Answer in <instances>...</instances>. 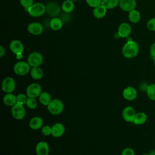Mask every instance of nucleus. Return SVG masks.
<instances>
[{"label":"nucleus","instance_id":"nucleus-1","mask_svg":"<svg viewBox=\"0 0 155 155\" xmlns=\"http://www.w3.org/2000/svg\"><path fill=\"white\" fill-rule=\"evenodd\" d=\"M139 51V47L138 44L134 41H127L122 48V53L123 56L128 59L136 57Z\"/></svg>","mask_w":155,"mask_h":155},{"label":"nucleus","instance_id":"nucleus-2","mask_svg":"<svg viewBox=\"0 0 155 155\" xmlns=\"http://www.w3.org/2000/svg\"><path fill=\"white\" fill-rule=\"evenodd\" d=\"M48 111L53 115H59L64 110V105L63 102L58 99H54L51 101L47 106Z\"/></svg>","mask_w":155,"mask_h":155},{"label":"nucleus","instance_id":"nucleus-3","mask_svg":"<svg viewBox=\"0 0 155 155\" xmlns=\"http://www.w3.org/2000/svg\"><path fill=\"white\" fill-rule=\"evenodd\" d=\"M28 14L32 17H39L43 15L46 12L45 5L42 3H34L27 10Z\"/></svg>","mask_w":155,"mask_h":155},{"label":"nucleus","instance_id":"nucleus-4","mask_svg":"<svg viewBox=\"0 0 155 155\" xmlns=\"http://www.w3.org/2000/svg\"><path fill=\"white\" fill-rule=\"evenodd\" d=\"M30 67L27 62L19 61L14 65L13 71L17 75L24 76L31 70Z\"/></svg>","mask_w":155,"mask_h":155},{"label":"nucleus","instance_id":"nucleus-5","mask_svg":"<svg viewBox=\"0 0 155 155\" xmlns=\"http://www.w3.org/2000/svg\"><path fill=\"white\" fill-rule=\"evenodd\" d=\"M27 62L32 67H39L43 62V56L41 53L34 51L28 56Z\"/></svg>","mask_w":155,"mask_h":155},{"label":"nucleus","instance_id":"nucleus-6","mask_svg":"<svg viewBox=\"0 0 155 155\" xmlns=\"http://www.w3.org/2000/svg\"><path fill=\"white\" fill-rule=\"evenodd\" d=\"M42 93V88L38 83H32L28 85L26 89V94L29 97L36 98Z\"/></svg>","mask_w":155,"mask_h":155},{"label":"nucleus","instance_id":"nucleus-7","mask_svg":"<svg viewBox=\"0 0 155 155\" xmlns=\"http://www.w3.org/2000/svg\"><path fill=\"white\" fill-rule=\"evenodd\" d=\"M11 112L13 117L17 120H21L25 116V110L23 105L17 103L12 107Z\"/></svg>","mask_w":155,"mask_h":155},{"label":"nucleus","instance_id":"nucleus-8","mask_svg":"<svg viewBox=\"0 0 155 155\" xmlns=\"http://www.w3.org/2000/svg\"><path fill=\"white\" fill-rule=\"evenodd\" d=\"M16 87V82L12 77L5 78L2 82V90L6 93H12Z\"/></svg>","mask_w":155,"mask_h":155},{"label":"nucleus","instance_id":"nucleus-9","mask_svg":"<svg viewBox=\"0 0 155 155\" xmlns=\"http://www.w3.org/2000/svg\"><path fill=\"white\" fill-rule=\"evenodd\" d=\"M136 112L134 108L131 106L125 107L122 113V116L124 120L127 122H133L134 121Z\"/></svg>","mask_w":155,"mask_h":155},{"label":"nucleus","instance_id":"nucleus-10","mask_svg":"<svg viewBox=\"0 0 155 155\" xmlns=\"http://www.w3.org/2000/svg\"><path fill=\"white\" fill-rule=\"evenodd\" d=\"M46 12L51 16L53 18L56 17L59 15L61 12V7L55 2L50 1L47 4L45 5Z\"/></svg>","mask_w":155,"mask_h":155},{"label":"nucleus","instance_id":"nucleus-11","mask_svg":"<svg viewBox=\"0 0 155 155\" xmlns=\"http://www.w3.org/2000/svg\"><path fill=\"white\" fill-rule=\"evenodd\" d=\"M122 96L127 101H132L137 97V91L133 87H127L123 90Z\"/></svg>","mask_w":155,"mask_h":155},{"label":"nucleus","instance_id":"nucleus-12","mask_svg":"<svg viewBox=\"0 0 155 155\" xmlns=\"http://www.w3.org/2000/svg\"><path fill=\"white\" fill-rule=\"evenodd\" d=\"M28 31L33 35H39L44 31V27L41 23L34 22L30 23L27 27Z\"/></svg>","mask_w":155,"mask_h":155},{"label":"nucleus","instance_id":"nucleus-13","mask_svg":"<svg viewBox=\"0 0 155 155\" xmlns=\"http://www.w3.org/2000/svg\"><path fill=\"white\" fill-rule=\"evenodd\" d=\"M10 49L12 52L16 54H21L24 50L23 44L19 40H13L10 44Z\"/></svg>","mask_w":155,"mask_h":155},{"label":"nucleus","instance_id":"nucleus-14","mask_svg":"<svg viewBox=\"0 0 155 155\" xmlns=\"http://www.w3.org/2000/svg\"><path fill=\"white\" fill-rule=\"evenodd\" d=\"M119 5L122 10L130 12L136 8V0H120Z\"/></svg>","mask_w":155,"mask_h":155},{"label":"nucleus","instance_id":"nucleus-15","mask_svg":"<svg viewBox=\"0 0 155 155\" xmlns=\"http://www.w3.org/2000/svg\"><path fill=\"white\" fill-rule=\"evenodd\" d=\"M117 32L120 38H128L131 34V27L127 22H122L119 25Z\"/></svg>","mask_w":155,"mask_h":155},{"label":"nucleus","instance_id":"nucleus-16","mask_svg":"<svg viewBox=\"0 0 155 155\" xmlns=\"http://www.w3.org/2000/svg\"><path fill=\"white\" fill-rule=\"evenodd\" d=\"M50 152L49 145L46 142L41 141L36 146V153L37 155H48Z\"/></svg>","mask_w":155,"mask_h":155},{"label":"nucleus","instance_id":"nucleus-17","mask_svg":"<svg viewBox=\"0 0 155 155\" xmlns=\"http://www.w3.org/2000/svg\"><path fill=\"white\" fill-rule=\"evenodd\" d=\"M65 127L61 123H56L51 127V136L54 137H59L65 133Z\"/></svg>","mask_w":155,"mask_h":155},{"label":"nucleus","instance_id":"nucleus-18","mask_svg":"<svg viewBox=\"0 0 155 155\" xmlns=\"http://www.w3.org/2000/svg\"><path fill=\"white\" fill-rule=\"evenodd\" d=\"M43 120L41 117H33L29 121V127L34 130H37L42 127Z\"/></svg>","mask_w":155,"mask_h":155},{"label":"nucleus","instance_id":"nucleus-19","mask_svg":"<svg viewBox=\"0 0 155 155\" xmlns=\"http://www.w3.org/2000/svg\"><path fill=\"white\" fill-rule=\"evenodd\" d=\"M3 102L5 105L12 107L17 103L16 96L12 93H6L3 97Z\"/></svg>","mask_w":155,"mask_h":155},{"label":"nucleus","instance_id":"nucleus-20","mask_svg":"<svg viewBox=\"0 0 155 155\" xmlns=\"http://www.w3.org/2000/svg\"><path fill=\"white\" fill-rule=\"evenodd\" d=\"M49 25H50V27L52 30L57 31V30H59L60 29H61V28L63 26V22H62V19H61L58 18L54 17L50 20Z\"/></svg>","mask_w":155,"mask_h":155},{"label":"nucleus","instance_id":"nucleus-21","mask_svg":"<svg viewBox=\"0 0 155 155\" xmlns=\"http://www.w3.org/2000/svg\"><path fill=\"white\" fill-rule=\"evenodd\" d=\"M107 13V8L102 5L94 8L93 13L94 16L97 19L103 18Z\"/></svg>","mask_w":155,"mask_h":155},{"label":"nucleus","instance_id":"nucleus-22","mask_svg":"<svg viewBox=\"0 0 155 155\" xmlns=\"http://www.w3.org/2000/svg\"><path fill=\"white\" fill-rule=\"evenodd\" d=\"M147 120V116L144 112L136 113L133 123L136 125H142L146 122Z\"/></svg>","mask_w":155,"mask_h":155},{"label":"nucleus","instance_id":"nucleus-23","mask_svg":"<svg viewBox=\"0 0 155 155\" xmlns=\"http://www.w3.org/2000/svg\"><path fill=\"white\" fill-rule=\"evenodd\" d=\"M30 75L34 79H40L42 78L44 72L42 69L39 67H32L30 70Z\"/></svg>","mask_w":155,"mask_h":155},{"label":"nucleus","instance_id":"nucleus-24","mask_svg":"<svg viewBox=\"0 0 155 155\" xmlns=\"http://www.w3.org/2000/svg\"><path fill=\"white\" fill-rule=\"evenodd\" d=\"M61 8L65 13H70L74 10V2L72 0H65L62 4Z\"/></svg>","mask_w":155,"mask_h":155},{"label":"nucleus","instance_id":"nucleus-25","mask_svg":"<svg viewBox=\"0 0 155 155\" xmlns=\"http://www.w3.org/2000/svg\"><path fill=\"white\" fill-rule=\"evenodd\" d=\"M51 100L50 94L46 91L42 92L39 96V101L40 103L45 106H48Z\"/></svg>","mask_w":155,"mask_h":155},{"label":"nucleus","instance_id":"nucleus-26","mask_svg":"<svg viewBox=\"0 0 155 155\" xmlns=\"http://www.w3.org/2000/svg\"><path fill=\"white\" fill-rule=\"evenodd\" d=\"M140 18L141 16L140 12L135 9L129 12L128 19L130 21L133 23H137L139 22V21L140 20Z\"/></svg>","mask_w":155,"mask_h":155},{"label":"nucleus","instance_id":"nucleus-27","mask_svg":"<svg viewBox=\"0 0 155 155\" xmlns=\"http://www.w3.org/2000/svg\"><path fill=\"white\" fill-rule=\"evenodd\" d=\"M120 0H102V4L107 9H113L119 4Z\"/></svg>","mask_w":155,"mask_h":155},{"label":"nucleus","instance_id":"nucleus-28","mask_svg":"<svg viewBox=\"0 0 155 155\" xmlns=\"http://www.w3.org/2000/svg\"><path fill=\"white\" fill-rule=\"evenodd\" d=\"M146 91L148 97L150 100L155 101V83L149 85L147 88Z\"/></svg>","mask_w":155,"mask_h":155},{"label":"nucleus","instance_id":"nucleus-29","mask_svg":"<svg viewBox=\"0 0 155 155\" xmlns=\"http://www.w3.org/2000/svg\"><path fill=\"white\" fill-rule=\"evenodd\" d=\"M25 105H27V107L30 109H35L36 108L38 103H37V101L36 100L35 98L34 97H28Z\"/></svg>","mask_w":155,"mask_h":155},{"label":"nucleus","instance_id":"nucleus-30","mask_svg":"<svg viewBox=\"0 0 155 155\" xmlns=\"http://www.w3.org/2000/svg\"><path fill=\"white\" fill-rule=\"evenodd\" d=\"M28 98V96L27 94H24V93H19L16 96V101L17 104L24 105L25 104L27 99Z\"/></svg>","mask_w":155,"mask_h":155},{"label":"nucleus","instance_id":"nucleus-31","mask_svg":"<svg viewBox=\"0 0 155 155\" xmlns=\"http://www.w3.org/2000/svg\"><path fill=\"white\" fill-rule=\"evenodd\" d=\"M21 5L23 7V8L27 11L28 9L34 4L33 0H19Z\"/></svg>","mask_w":155,"mask_h":155},{"label":"nucleus","instance_id":"nucleus-32","mask_svg":"<svg viewBox=\"0 0 155 155\" xmlns=\"http://www.w3.org/2000/svg\"><path fill=\"white\" fill-rule=\"evenodd\" d=\"M102 0H86L87 3L90 7L95 8L102 4Z\"/></svg>","mask_w":155,"mask_h":155},{"label":"nucleus","instance_id":"nucleus-33","mask_svg":"<svg viewBox=\"0 0 155 155\" xmlns=\"http://www.w3.org/2000/svg\"><path fill=\"white\" fill-rule=\"evenodd\" d=\"M41 132L45 136L51 135V127L48 125H44L41 128Z\"/></svg>","mask_w":155,"mask_h":155},{"label":"nucleus","instance_id":"nucleus-34","mask_svg":"<svg viewBox=\"0 0 155 155\" xmlns=\"http://www.w3.org/2000/svg\"><path fill=\"white\" fill-rule=\"evenodd\" d=\"M147 27L150 30L155 31V18H151L147 21Z\"/></svg>","mask_w":155,"mask_h":155},{"label":"nucleus","instance_id":"nucleus-35","mask_svg":"<svg viewBox=\"0 0 155 155\" xmlns=\"http://www.w3.org/2000/svg\"><path fill=\"white\" fill-rule=\"evenodd\" d=\"M121 155H135V153L131 148H125L122 151Z\"/></svg>","mask_w":155,"mask_h":155},{"label":"nucleus","instance_id":"nucleus-36","mask_svg":"<svg viewBox=\"0 0 155 155\" xmlns=\"http://www.w3.org/2000/svg\"><path fill=\"white\" fill-rule=\"evenodd\" d=\"M150 53L153 58L155 57V42L151 45L150 48Z\"/></svg>","mask_w":155,"mask_h":155},{"label":"nucleus","instance_id":"nucleus-37","mask_svg":"<svg viewBox=\"0 0 155 155\" xmlns=\"http://www.w3.org/2000/svg\"><path fill=\"white\" fill-rule=\"evenodd\" d=\"M5 50L4 48V47L2 45L0 46V56L2 57L3 55L5 54Z\"/></svg>","mask_w":155,"mask_h":155},{"label":"nucleus","instance_id":"nucleus-38","mask_svg":"<svg viewBox=\"0 0 155 155\" xmlns=\"http://www.w3.org/2000/svg\"><path fill=\"white\" fill-rule=\"evenodd\" d=\"M114 38H116V39H119V38H120V35H119L118 32H117V33H114Z\"/></svg>","mask_w":155,"mask_h":155},{"label":"nucleus","instance_id":"nucleus-39","mask_svg":"<svg viewBox=\"0 0 155 155\" xmlns=\"http://www.w3.org/2000/svg\"><path fill=\"white\" fill-rule=\"evenodd\" d=\"M148 154L149 155H155V150H153L151 151Z\"/></svg>","mask_w":155,"mask_h":155},{"label":"nucleus","instance_id":"nucleus-40","mask_svg":"<svg viewBox=\"0 0 155 155\" xmlns=\"http://www.w3.org/2000/svg\"><path fill=\"white\" fill-rule=\"evenodd\" d=\"M153 61H154V67H155V57L153 58Z\"/></svg>","mask_w":155,"mask_h":155},{"label":"nucleus","instance_id":"nucleus-41","mask_svg":"<svg viewBox=\"0 0 155 155\" xmlns=\"http://www.w3.org/2000/svg\"><path fill=\"white\" fill-rule=\"evenodd\" d=\"M142 155H149L148 154H142Z\"/></svg>","mask_w":155,"mask_h":155}]
</instances>
